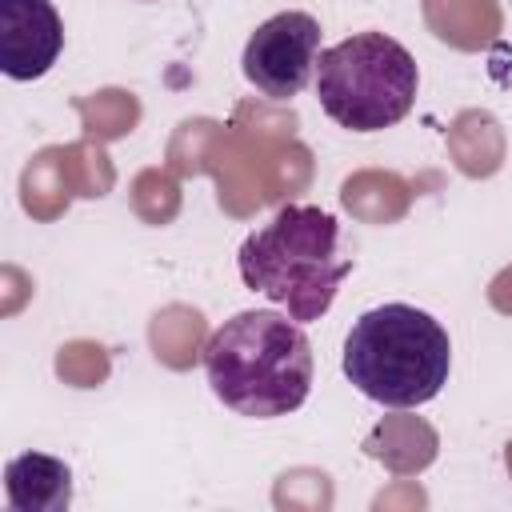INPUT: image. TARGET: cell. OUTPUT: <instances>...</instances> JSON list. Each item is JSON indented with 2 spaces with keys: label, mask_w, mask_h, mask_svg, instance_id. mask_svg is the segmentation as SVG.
I'll return each mask as SVG.
<instances>
[{
  "label": "cell",
  "mask_w": 512,
  "mask_h": 512,
  "mask_svg": "<svg viewBox=\"0 0 512 512\" xmlns=\"http://www.w3.org/2000/svg\"><path fill=\"white\" fill-rule=\"evenodd\" d=\"M204 376L224 408L276 420L296 412L312 392V344L292 316L248 308L208 336Z\"/></svg>",
  "instance_id": "1"
},
{
  "label": "cell",
  "mask_w": 512,
  "mask_h": 512,
  "mask_svg": "<svg viewBox=\"0 0 512 512\" xmlns=\"http://www.w3.org/2000/svg\"><path fill=\"white\" fill-rule=\"evenodd\" d=\"M240 276L252 292L280 304L296 324L320 320L352 260L340 248V220L316 204H288L240 244Z\"/></svg>",
  "instance_id": "2"
},
{
  "label": "cell",
  "mask_w": 512,
  "mask_h": 512,
  "mask_svg": "<svg viewBox=\"0 0 512 512\" xmlns=\"http://www.w3.org/2000/svg\"><path fill=\"white\" fill-rule=\"evenodd\" d=\"M352 388L384 408H420L448 384L452 340L416 304H380L356 316L340 356Z\"/></svg>",
  "instance_id": "3"
},
{
  "label": "cell",
  "mask_w": 512,
  "mask_h": 512,
  "mask_svg": "<svg viewBox=\"0 0 512 512\" xmlns=\"http://www.w3.org/2000/svg\"><path fill=\"white\" fill-rule=\"evenodd\" d=\"M420 88L416 56L384 36V32H356L316 60V96L320 108L348 132H380L400 124Z\"/></svg>",
  "instance_id": "4"
},
{
  "label": "cell",
  "mask_w": 512,
  "mask_h": 512,
  "mask_svg": "<svg viewBox=\"0 0 512 512\" xmlns=\"http://www.w3.org/2000/svg\"><path fill=\"white\" fill-rule=\"evenodd\" d=\"M320 60V24L308 12H276L268 16L244 44L240 68L252 88L272 100L300 96Z\"/></svg>",
  "instance_id": "5"
},
{
  "label": "cell",
  "mask_w": 512,
  "mask_h": 512,
  "mask_svg": "<svg viewBox=\"0 0 512 512\" xmlns=\"http://www.w3.org/2000/svg\"><path fill=\"white\" fill-rule=\"evenodd\" d=\"M64 52V20L52 0H0V68L8 80H40Z\"/></svg>",
  "instance_id": "6"
},
{
  "label": "cell",
  "mask_w": 512,
  "mask_h": 512,
  "mask_svg": "<svg viewBox=\"0 0 512 512\" xmlns=\"http://www.w3.org/2000/svg\"><path fill=\"white\" fill-rule=\"evenodd\" d=\"M4 492L16 512H64L72 504V468L44 452H20L4 468Z\"/></svg>",
  "instance_id": "7"
}]
</instances>
